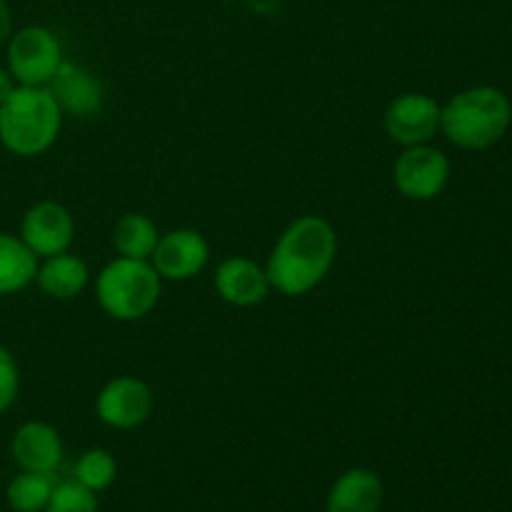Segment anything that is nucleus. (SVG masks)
<instances>
[{"label":"nucleus","mask_w":512,"mask_h":512,"mask_svg":"<svg viewBox=\"0 0 512 512\" xmlns=\"http://www.w3.org/2000/svg\"><path fill=\"white\" fill-rule=\"evenodd\" d=\"M20 393V370L15 355L0 345V415L8 413Z\"/></svg>","instance_id":"obj_21"},{"label":"nucleus","mask_w":512,"mask_h":512,"mask_svg":"<svg viewBox=\"0 0 512 512\" xmlns=\"http://www.w3.org/2000/svg\"><path fill=\"white\" fill-rule=\"evenodd\" d=\"M158 240V225L145 213H125L113 228V248L120 258L150 260Z\"/></svg>","instance_id":"obj_17"},{"label":"nucleus","mask_w":512,"mask_h":512,"mask_svg":"<svg viewBox=\"0 0 512 512\" xmlns=\"http://www.w3.org/2000/svg\"><path fill=\"white\" fill-rule=\"evenodd\" d=\"M63 128V110L48 88L18 85L0 105V145L18 158L48 153Z\"/></svg>","instance_id":"obj_3"},{"label":"nucleus","mask_w":512,"mask_h":512,"mask_svg":"<svg viewBox=\"0 0 512 512\" xmlns=\"http://www.w3.org/2000/svg\"><path fill=\"white\" fill-rule=\"evenodd\" d=\"M75 483H80L83 488L93 490V493H103L118 478V463H115L113 455L103 448L85 450L78 460H75Z\"/></svg>","instance_id":"obj_19"},{"label":"nucleus","mask_w":512,"mask_h":512,"mask_svg":"<svg viewBox=\"0 0 512 512\" xmlns=\"http://www.w3.org/2000/svg\"><path fill=\"white\" fill-rule=\"evenodd\" d=\"M40 260L18 235L0 233V298L15 295L35 283Z\"/></svg>","instance_id":"obj_16"},{"label":"nucleus","mask_w":512,"mask_h":512,"mask_svg":"<svg viewBox=\"0 0 512 512\" xmlns=\"http://www.w3.org/2000/svg\"><path fill=\"white\" fill-rule=\"evenodd\" d=\"M512 123V105L503 90L475 85L440 105V133L463 150H485L505 138Z\"/></svg>","instance_id":"obj_2"},{"label":"nucleus","mask_w":512,"mask_h":512,"mask_svg":"<svg viewBox=\"0 0 512 512\" xmlns=\"http://www.w3.org/2000/svg\"><path fill=\"white\" fill-rule=\"evenodd\" d=\"M50 95L55 98L58 108L63 115H73V118H93L100 113L105 100L103 83L93 70L85 65L73 63V60H63L58 73L48 83Z\"/></svg>","instance_id":"obj_11"},{"label":"nucleus","mask_w":512,"mask_h":512,"mask_svg":"<svg viewBox=\"0 0 512 512\" xmlns=\"http://www.w3.org/2000/svg\"><path fill=\"white\" fill-rule=\"evenodd\" d=\"M383 128L400 148L428 145L440 133V103L425 93H403L385 108Z\"/></svg>","instance_id":"obj_8"},{"label":"nucleus","mask_w":512,"mask_h":512,"mask_svg":"<svg viewBox=\"0 0 512 512\" xmlns=\"http://www.w3.org/2000/svg\"><path fill=\"white\" fill-rule=\"evenodd\" d=\"M155 395L135 375H115L95 395V415L113 430H135L153 415Z\"/></svg>","instance_id":"obj_7"},{"label":"nucleus","mask_w":512,"mask_h":512,"mask_svg":"<svg viewBox=\"0 0 512 512\" xmlns=\"http://www.w3.org/2000/svg\"><path fill=\"white\" fill-rule=\"evenodd\" d=\"M55 473H33V470H20L5 490L13 512H43L50 495L55 490Z\"/></svg>","instance_id":"obj_18"},{"label":"nucleus","mask_w":512,"mask_h":512,"mask_svg":"<svg viewBox=\"0 0 512 512\" xmlns=\"http://www.w3.org/2000/svg\"><path fill=\"white\" fill-rule=\"evenodd\" d=\"M90 268L83 258L73 255L70 250L43 258L35 273V285L40 293L53 300H73L88 288Z\"/></svg>","instance_id":"obj_15"},{"label":"nucleus","mask_w":512,"mask_h":512,"mask_svg":"<svg viewBox=\"0 0 512 512\" xmlns=\"http://www.w3.org/2000/svg\"><path fill=\"white\" fill-rule=\"evenodd\" d=\"M10 453L20 470L33 473H55L63 463V438L53 425L43 420H28L20 425L10 443Z\"/></svg>","instance_id":"obj_13"},{"label":"nucleus","mask_w":512,"mask_h":512,"mask_svg":"<svg viewBox=\"0 0 512 512\" xmlns=\"http://www.w3.org/2000/svg\"><path fill=\"white\" fill-rule=\"evenodd\" d=\"M385 485L375 470L350 468L330 485L325 512H380Z\"/></svg>","instance_id":"obj_14"},{"label":"nucleus","mask_w":512,"mask_h":512,"mask_svg":"<svg viewBox=\"0 0 512 512\" xmlns=\"http://www.w3.org/2000/svg\"><path fill=\"white\" fill-rule=\"evenodd\" d=\"M150 263L163 280L185 283V280L198 278L208 268L210 245L205 235L195 228L168 230V233H160Z\"/></svg>","instance_id":"obj_9"},{"label":"nucleus","mask_w":512,"mask_h":512,"mask_svg":"<svg viewBox=\"0 0 512 512\" xmlns=\"http://www.w3.org/2000/svg\"><path fill=\"white\" fill-rule=\"evenodd\" d=\"M15 88H18V83H15V80H13L10 70L0 65V105H3L5 100L10 98V93H13Z\"/></svg>","instance_id":"obj_23"},{"label":"nucleus","mask_w":512,"mask_h":512,"mask_svg":"<svg viewBox=\"0 0 512 512\" xmlns=\"http://www.w3.org/2000/svg\"><path fill=\"white\" fill-rule=\"evenodd\" d=\"M43 512H98V498L93 490L68 480V483L55 485Z\"/></svg>","instance_id":"obj_20"},{"label":"nucleus","mask_w":512,"mask_h":512,"mask_svg":"<svg viewBox=\"0 0 512 512\" xmlns=\"http://www.w3.org/2000/svg\"><path fill=\"white\" fill-rule=\"evenodd\" d=\"M20 240L38 260L70 250L75 240V220L63 203L38 200L20 220Z\"/></svg>","instance_id":"obj_10"},{"label":"nucleus","mask_w":512,"mask_h":512,"mask_svg":"<svg viewBox=\"0 0 512 512\" xmlns=\"http://www.w3.org/2000/svg\"><path fill=\"white\" fill-rule=\"evenodd\" d=\"M10 33H13V18H10V8L5 0H0V45L8 43Z\"/></svg>","instance_id":"obj_22"},{"label":"nucleus","mask_w":512,"mask_h":512,"mask_svg":"<svg viewBox=\"0 0 512 512\" xmlns=\"http://www.w3.org/2000/svg\"><path fill=\"white\" fill-rule=\"evenodd\" d=\"M338 255V233L323 215H300L275 240L265 275L275 293L303 298L330 275Z\"/></svg>","instance_id":"obj_1"},{"label":"nucleus","mask_w":512,"mask_h":512,"mask_svg":"<svg viewBox=\"0 0 512 512\" xmlns=\"http://www.w3.org/2000/svg\"><path fill=\"white\" fill-rule=\"evenodd\" d=\"M213 288L218 298L233 308H255L273 290L268 283V275H265V265H258L245 255L225 258L215 268Z\"/></svg>","instance_id":"obj_12"},{"label":"nucleus","mask_w":512,"mask_h":512,"mask_svg":"<svg viewBox=\"0 0 512 512\" xmlns=\"http://www.w3.org/2000/svg\"><path fill=\"white\" fill-rule=\"evenodd\" d=\"M8 70L18 85L48 88L63 63V45L53 30L43 25H25L8 38Z\"/></svg>","instance_id":"obj_5"},{"label":"nucleus","mask_w":512,"mask_h":512,"mask_svg":"<svg viewBox=\"0 0 512 512\" xmlns=\"http://www.w3.org/2000/svg\"><path fill=\"white\" fill-rule=\"evenodd\" d=\"M163 293V278L150 260L113 258L95 275V300L108 318L135 323L150 315Z\"/></svg>","instance_id":"obj_4"},{"label":"nucleus","mask_w":512,"mask_h":512,"mask_svg":"<svg viewBox=\"0 0 512 512\" xmlns=\"http://www.w3.org/2000/svg\"><path fill=\"white\" fill-rule=\"evenodd\" d=\"M450 180V160L433 145L403 148L393 165V183L403 198L428 203L438 198Z\"/></svg>","instance_id":"obj_6"}]
</instances>
